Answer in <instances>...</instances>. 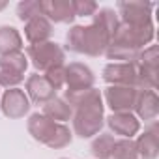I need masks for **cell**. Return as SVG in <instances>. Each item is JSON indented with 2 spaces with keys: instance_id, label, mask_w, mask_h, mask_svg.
Listing matches in <instances>:
<instances>
[{
  "instance_id": "e0dca14e",
  "label": "cell",
  "mask_w": 159,
  "mask_h": 159,
  "mask_svg": "<svg viewBox=\"0 0 159 159\" xmlns=\"http://www.w3.org/2000/svg\"><path fill=\"white\" fill-rule=\"evenodd\" d=\"M51 36H52V23L43 15L34 17L25 25V38L28 39L30 45L49 41Z\"/></svg>"
},
{
  "instance_id": "2e32d148",
  "label": "cell",
  "mask_w": 159,
  "mask_h": 159,
  "mask_svg": "<svg viewBox=\"0 0 159 159\" xmlns=\"http://www.w3.org/2000/svg\"><path fill=\"white\" fill-rule=\"evenodd\" d=\"M67 105L71 109H86V107H99L103 105V96L98 88H86V90H66Z\"/></svg>"
},
{
  "instance_id": "5bb4252c",
  "label": "cell",
  "mask_w": 159,
  "mask_h": 159,
  "mask_svg": "<svg viewBox=\"0 0 159 159\" xmlns=\"http://www.w3.org/2000/svg\"><path fill=\"white\" fill-rule=\"evenodd\" d=\"M26 129H28V133L32 135L34 140L47 146V142L51 140V137H52V133L56 129V122L47 118L43 112H34L26 122Z\"/></svg>"
},
{
  "instance_id": "7402d4cb",
  "label": "cell",
  "mask_w": 159,
  "mask_h": 159,
  "mask_svg": "<svg viewBox=\"0 0 159 159\" xmlns=\"http://www.w3.org/2000/svg\"><path fill=\"white\" fill-rule=\"evenodd\" d=\"M116 139L111 133H99L96 135V139L90 144V152L96 159H111L112 155V148H114Z\"/></svg>"
},
{
  "instance_id": "ac0fdd59",
  "label": "cell",
  "mask_w": 159,
  "mask_h": 159,
  "mask_svg": "<svg viewBox=\"0 0 159 159\" xmlns=\"http://www.w3.org/2000/svg\"><path fill=\"white\" fill-rule=\"evenodd\" d=\"M135 142H137L139 157H142V159H157V155H159V133H157V125L153 122Z\"/></svg>"
},
{
  "instance_id": "484cf974",
  "label": "cell",
  "mask_w": 159,
  "mask_h": 159,
  "mask_svg": "<svg viewBox=\"0 0 159 159\" xmlns=\"http://www.w3.org/2000/svg\"><path fill=\"white\" fill-rule=\"evenodd\" d=\"M41 13V0H25L17 4V17L23 23H28L34 17H39Z\"/></svg>"
},
{
  "instance_id": "4fadbf2b",
  "label": "cell",
  "mask_w": 159,
  "mask_h": 159,
  "mask_svg": "<svg viewBox=\"0 0 159 159\" xmlns=\"http://www.w3.org/2000/svg\"><path fill=\"white\" fill-rule=\"evenodd\" d=\"M26 96L36 105H45L52 98H56V92L51 88V84L45 81V77L39 73H34L26 79Z\"/></svg>"
},
{
  "instance_id": "277c9868",
  "label": "cell",
  "mask_w": 159,
  "mask_h": 159,
  "mask_svg": "<svg viewBox=\"0 0 159 159\" xmlns=\"http://www.w3.org/2000/svg\"><path fill=\"white\" fill-rule=\"evenodd\" d=\"M28 67V58L23 51L0 56V86L17 88L25 81V73Z\"/></svg>"
},
{
  "instance_id": "ffe728a7",
  "label": "cell",
  "mask_w": 159,
  "mask_h": 159,
  "mask_svg": "<svg viewBox=\"0 0 159 159\" xmlns=\"http://www.w3.org/2000/svg\"><path fill=\"white\" fill-rule=\"evenodd\" d=\"M23 49V36L13 26H0V56L19 52Z\"/></svg>"
},
{
  "instance_id": "6da1fadb",
  "label": "cell",
  "mask_w": 159,
  "mask_h": 159,
  "mask_svg": "<svg viewBox=\"0 0 159 159\" xmlns=\"http://www.w3.org/2000/svg\"><path fill=\"white\" fill-rule=\"evenodd\" d=\"M111 34L103 30L98 25H88L81 26L75 25L67 30L66 34V49L77 54H86V56H101L105 54L109 43H111Z\"/></svg>"
},
{
  "instance_id": "3957f363",
  "label": "cell",
  "mask_w": 159,
  "mask_h": 159,
  "mask_svg": "<svg viewBox=\"0 0 159 159\" xmlns=\"http://www.w3.org/2000/svg\"><path fill=\"white\" fill-rule=\"evenodd\" d=\"M105 105L99 107H86V109H77L71 116L73 120V131L81 139H92L101 133L105 125Z\"/></svg>"
},
{
  "instance_id": "83f0119b",
  "label": "cell",
  "mask_w": 159,
  "mask_h": 159,
  "mask_svg": "<svg viewBox=\"0 0 159 159\" xmlns=\"http://www.w3.org/2000/svg\"><path fill=\"white\" fill-rule=\"evenodd\" d=\"M75 17H94V13L99 10V6L94 0H71Z\"/></svg>"
},
{
  "instance_id": "8fae6325",
  "label": "cell",
  "mask_w": 159,
  "mask_h": 159,
  "mask_svg": "<svg viewBox=\"0 0 159 159\" xmlns=\"http://www.w3.org/2000/svg\"><path fill=\"white\" fill-rule=\"evenodd\" d=\"M107 125L122 139H133L140 131V120L133 112H112L107 118Z\"/></svg>"
},
{
  "instance_id": "9a60e30c",
  "label": "cell",
  "mask_w": 159,
  "mask_h": 159,
  "mask_svg": "<svg viewBox=\"0 0 159 159\" xmlns=\"http://www.w3.org/2000/svg\"><path fill=\"white\" fill-rule=\"evenodd\" d=\"M133 111L137 112L135 116H137L139 120L155 122V118H157V114H159V99H157L155 90H140Z\"/></svg>"
},
{
  "instance_id": "52a82bcc",
  "label": "cell",
  "mask_w": 159,
  "mask_h": 159,
  "mask_svg": "<svg viewBox=\"0 0 159 159\" xmlns=\"http://www.w3.org/2000/svg\"><path fill=\"white\" fill-rule=\"evenodd\" d=\"M139 92L135 86H109L105 90V103L112 112H133Z\"/></svg>"
},
{
  "instance_id": "9c48e42d",
  "label": "cell",
  "mask_w": 159,
  "mask_h": 159,
  "mask_svg": "<svg viewBox=\"0 0 159 159\" xmlns=\"http://www.w3.org/2000/svg\"><path fill=\"white\" fill-rule=\"evenodd\" d=\"M0 109H2L4 116H8L11 120H17V118H23L25 114H28L30 99H28L25 90H21V88H8L2 94V99H0Z\"/></svg>"
},
{
  "instance_id": "f1b7e54d",
  "label": "cell",
  "mask_w": 159,
  "mask_h": 159,
  "mask_svg": "<svg viewBox=\"0 0 159 159\" xmlns=\"http://www.w3.org/2000/svg\"><path fill=\"white\" fill-rule=\"evenodd\" d=\"M137 64H139V66L157 67V64H159V49H157V45H150V47L142 49V51L139 52Z\"/></svg>"
},
{
  "instance_id": "603a6c76",
  "label": "cell",
  "mask_w": 159,
  "mask_h": 159,
  "mask_svg": "<svg viewBox=\"0 0 159 159\" xmlns=\"http://www.w3.org/2000/svg\"><path fill=\"white\" fill-rule=\"evenodd\" d=\"M94 25H98V26H101L103 30H107L111 36L114 34V30L118 28V25H120V19H118V13L114 11V10H111V8H101V10H98L96 13H94V21H92Z\"/></svg>"
},
{
  "instance_id": "4316f807",
  "label": "cell",
  "mask_w": 159,
  "mask_h": 159,
  "mask_svg": "<svg viewBox=\"0 0 159 159\" xmlns=\"http://www.w3.org/2000/svg\"><path fill=\"white\" fill-rule=\"evenodd\" d=\"M43 77H45V81L51 84V88L56 92V90H60V88L66 86V66H64V64L54 66V67L47 69V71L43 73Z\"/></svg>"
},
{
  "instance_id": "d6986e66",
  "label": "cell",
  "mask_w": 159,
  "mask_h": 159,
  "mask_svg": "<svg viewBox=\"0 0 159 159\" xmlns=\"http://www.w3.org/2000/svg\"><path fill=\"white\" fill-rule=\"evenodd\" d=\"M43 114L56 124H64V122L71 120L73 109L67 105V101L64 98H52L51 101H47L43 105Z\"/></svg>"
},
{
  "instance_id": "7c38bea8",
  "label": "cell",
  "mask_w": 159,
  "mask_h": 159,
  "mask_svg": "<svg viewBox=\"0 0 159 159\" xmlns=\"http://www.w3.org/2000/svg\"><path fill=\"white\" fill-rule=\"evenodd\" d=\"M41 13L51 23H71L75 19L71 0H41Z\"/></svg>"
},
{
  "instance_id": "f546056e",
  "label": "cell",
  "mask_w": 159,
  "mask_h": 159,
  "mask_svg": "<svg viewBox=\"0 0 159 159\" xmlns=\"http://www.w3.org/2000/svg\"><path fill=\"white\" fill-rule=\"evenodd\" d=\"M6 6H8V2H4V0H0V11H2Z\"/></svg>"
},
{
  "instance_id": "d4e9b609",
  "label": "cell",
  "mask_w": 159,
  "mask_h": 159,
  "mask_svg": "<svg viewBox=\"0 0 159 159\" xmlns=\"http://www.w3.org/2000/svg\"><path fill=\"white\" fill-rule=\"evenodd\" d=\"M71 140H73L71 129L66 124H56V129H54L51 140L47 142V146L52 150H60V148H66L67 144H71Z\"/></svg>"
},
{
  "instance_id": "5b68a950",
  "label": "cell",
  "mask_w": 159,
  "mask_h": 159,
  "mask_svg": "<svg viewBox=\"0 0 159 159\" xmlns=\"http://www.w3.org/2000/svg\"><path fill=\"white\" fill-rule=\"evenodd\" d=\"M153 23L144 25V26H129L125 23H120L118 28L114 30L111 41L112 43H122L127 47H133L137 51L146 49V45H150L153 41Z\"/></svg>"
},
{
  "instance_id": "30bf717a",
  "label": "cell",
  "mask_w": 159,
  "mask_h": 159,
  "mask_svg": "<svg viewBox=\"0 0 159 159\" xmlns=\"http://www.w3.org/2000/svg\"><path fill=\"white\" fill-rule=\"evenodd\" d=\"M96 75L94 71L81 62H71L66 66V86L67 90H86L94 88Z\"/></svg>"
},
{
  "instance_id": "44dd1931",
  "label": "cell",
  "mask_w": 159,
  "mask_h": 159,
  "mask_svg": "<svg viewBox=\"0 0 159 159\" xmlns=\"http://www.w3.org/2000/svg\"><path fill=\"white\" fill-rule=\"evenodd\" d=\"M139 52L137 49L133 47H127V45H122V43H109L105 54L109 60H114V62H122V64H137V58H139Z\"/></svg>"
},
{
  "instance_id": "4dcf8cb0",
  "label": "cell",
  "mask_w": 159,
  "mask_h": 159,
  "mask_svg": "<svg viewBox=\"0 0 159 159\" xmlns=\"http://www.w3.org/2000/svg\"><path fill=\"white\" fill-rule=\"evenodd\" d=\"M62 159H67V157H62Z\"/></svg>"
},
{
  "instance_id": "7a4b0ae2",
  "label": "cell",
  "mask_w": 159,
  "mask_h": 159,
  "mask_svg": "<svg viewBox=\"0 0 159 159\" xmlns=\"http://www.w3.org/2000/svg\"><path fill=\"white\" fill-rule=\"evenodd\" d=\"M26 58L32 62V66L38 71H47L54 66L64 64L66 60V51L62 49V45H58L56 41H43V43H36V45H28L26 49Z\"/></svg>"
},
{
  "instance_id": "ba28073f",
  "label": "cell",
  "mask_w": 159,
  "mask_h": 159,
  "mask_svg": "<svg viewBox=\"0 0 159 159\" xmlns=\"http://www.w3.org/2000/svg\"><path fill=\"white\" fill-rule=\"evenodd\" d=\"M103 81L109 86H135L137 88V64L111 62L103 67Z\"/></svg>"
},
{
  "instance_id": "cb8c5ba5",
  "label": "cell",
  "mask_w": 159,
  "mask_h": 159,
  "mask_svg": "<svg viewBox=\"0 0 159 159\" xmlns=\"http://www.w3.org/2000/svg\"><path fill=\"white\" fill-rule=\"evenodd\" d=\"M111 159H139L137 142L133 139H120V140H116Z\"/></svg>"
},
{
  "instance_id": "8992f818",
  "label": "cell",
  "mask_w": 159,
  "mask_h": 159,
  "mask_svg": "<svg viewBox=\"0 0 159 159\" xmlns=\"http://www.w3.org/2000/svg\"><path fill=\"white\" fill-rule=\"evenodd\" d=\"M152 10L153 4L142 2V0H129V2H118V17L120 23L129 26H144L152 23Z\"/></svg>"
}]
</instances>
